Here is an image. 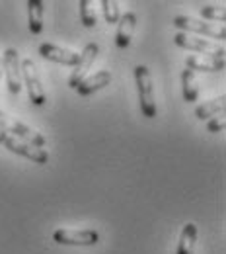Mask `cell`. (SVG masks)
Wrapping results in <instances>:
<instances>
[{"label":"cell","instance_id":"obj_1","mask_svg":"<svg viewBox=\"0 0 226 254\" xmlns=\"http://www.w3.org/2000/svg\"><path fill=\"white\" fill-rule=\"evenodd\" d=\"M135 82H136V92H138V106L144 118L152 120L156 118V100H154V86H152V76L146 64H136L135 66Z\"/></svg>","mask_w":226,"mask_h":254},{"label":"cell","instance_id":"obj_2","mask_svg":"<svg viewBox=\"0 0 226 254\" xmlns=\"http://www.w3.org/2000/svg\"><path fill=\"white\" fill-rule=\"evenodd\" d=\"M174 43L181 49H187V51H195L199 55H205V57H213V59H225L226 49L223 43H215L211 39H205V37H197V35H189V33H174Z\"/></svg>","mask_w":226,"mask_h":254},{"label":"cell","instance_id":"obj_3","mask_svg":"<svg viewBox=\"0 0 226 254\" xmlns=\"http://www.w3.org/2000/svg\"><path fill=\"white\" fill-rule=\"evenodd\" d=\"M174 28L181 30V33H197L199 35H205V37H211V39H226V28L223 24H209L205 20H197L191 16H176L174 18Z\"/></svg>","mask_w":226,"mask_h":254},{"label":"cell","instance_id":"obj_4","mask_svg":"<svg viewBox=\"0 0 226 254\" xmlns=\"http://www.w3.org/2000/svg\"><path fill=\"white\" fill-rule=\"evenodd\" d=\"M0 131L10 133V135L22 139L24 143H28V145H32V147H37V149H43L45 143H47L45 137H43L39 131L28 127L26 124H22L20 120H16V118H10V116L4 114L2 110H0Z\"/></svg>","mask_w":226,"mask_h":254},{"label":"cell","instance_id":"obj_5","mask_svg":"<svg viewBox=\"0 0 226 254\" xmlns=\"http://www.w3.org/2000/svg\"><path fill=\"white\" fill-rule=\"evenodd\" d=\"M0 145H4L14 155H20L24 159L32 160L33 164H45L49 160V153L45 149L32 147V145L24 143L22 139H18V137H14L10 133H4V131H0Z\"/></svg>","mask_w":226,"mask_h":254},{"label":"cell","instance_id":"obj_6","mask_svg":"<svg viewBox=\"0 0 226 254\" xmlns=\"http://www.w3.org/2000/svg\"><path fill=\"white\" fill-rule=\"evenodd\" d=\"M53 241L63 247H94L99 243L96 229H57Z\"/></svg>","mask_w":226,"mask_h":254},{"label":"cell","instance_id":"obj_7","mask_svg":"<svg viewBox=\"0 0 226 254\" xmlns=\"http://www.w3.org/2000/svg\"><path fill=\"white\" fill-rule=\"evenodd\" d=\"M22 82L28 88L30 102H32L33 106L41 108L47 102V94L43 90L41 78L37 74V66H35V63H33L32 59H22Z\"/></svg>","mask_w":226,"mask_h":254},{"label":"cell","instance_id":"obj_8","mask_svg":"<svg viewBox=\"0 0 226 254\" xmlns=\"http://www.w3.org/2000/svg\"><path fill=\"white\" fill-rule=\"evenodd\" d=\"M2 68H4L8 90L12 94H20V90H22V59L14 47H8L2 53Z\"/></svg>","mask_w":226,"mask_h":254},{"label":"cell","instance_id":"obj_9","mask_svg":"<svg viewBox=\"0 0 226 254\" xmlns=\"http://www.w3.org/2000/svg\"><path fill=\"white\" fill-rule=\"evenodd\" d=\"M97 53H99L97 43H88V45L84 47V51L80 53V61L76 63L74 70L70 72V78H68V86H70V88L76 90V86L88 76V70L92 68V64H94V61H96Z\"/></svg>","mask_w":226,"mask_h":254},{"label":"cell","instance_id":"obj_10","mask_svg":"<svg viewBox=\"0 0 226 254\" xmlns=\"http://www.w3.org/2000/svg\"><path fill=\"white\" fill-rule=\"evenodd\" d=\"M39 55L43 59H47V61L66 64V66H76V63L80 61V53L65 49V47H59L55 43H41L39 45Z\"/></svg>","mask_w":226,"mask_h":254},{"label":"cell","instance_id":"obj_11","mask_svg":"<svg viewBox=\"0 0 226 254\" xmlns=\"http://www.w3.org/2000/svg\"><path fill=\"white\" fill-rule=\"evenodd\" d=\"M185 68L189 70H199V72H221L226 68L225 59H213L205 55H187L185 59Z\"/></svg>","mask_w":226,"mask_h":254},{"label":"cell","instance_id":"obj_12","mask_svg":"<svg viewBox=\"0 0 226 254\" xmlns=\"http://www.w3.org/2000/svg\"><path fill=\"white\" fill-rule=\"evenodd\" d=\"M135 28H136V16L133 12H125L117 22V33H115V45L119 49H127L131 45Z\"/></svg>","mask_w":226,"mask_h":254},{"label":"cell","instance_id":"obj_13","mask_svg":"<svg viewBox=\"0 0 226 254\" xmlns=\"http://www.w3.org/2000/svg\"><path fill=\"white\" fill-rule=\"evenodd\" d=\"M109 82H111V72H109V70H97L96 74L86 76V78L76 86V92L82 96V98H86V96L94 94L97 90L105 88Z\"/></svg>","mask_w":226,"mask_h":254},{"label":"cell","instance_id":"obj_14","mask_svg":"<svg viewBox=\"0 0 226 254\" xmlns=\"http://www.w3.org/2000/svg\"><path fill=\"white\" fill-rule=\"evenodd\" d=\"M226 108V96L221 94L217 96V98H213V100H207V102H203V104H199L197 108H195V118L197 120H211V118H215V116H221L223 112H225Z\"/></svg>","mask_w":226,"mask_h":254},{"label":"cell","instance_id":"obj_15","mask_svg":"<svg viewBox=\"0 0 226 254\" xmlns=\"http://www.w3.org/2000/svg\"><path fill=\"white\" fill-rule=\"evenodd\" d=\"M195 243H197V225L185 223L181 229V235H180L176 254H195Z\"/></svg>","mask_w":226,"mask_h":254},{"label":"cell","instance_id":"obj_16","mask_svg":"<svg viewBox=\"0 0 226 254\" xmlns=\"http://www.w3.org/2000/svg\"><path fill=\"white\" fill-rule=\"evenodd\" d=\"M28 28L33 35L43 32V2L28 0Z\"/></svg>","mask_w":226,"mask_h":254},{"label":"cell","instance_id":"obj_17","mask_svg":"<svg viewBox=\"0 0 226 254\" xmlns=\"http://www.w3.org/2000/svg\"><path fill=\"white\" fill-rule=\"evenodd\" d=\"M181 94H183V100L187 104H193L199 98L197 78H195V72L189 68H183V72H181Z\"/></svg>","mask_w":226,"mask_h":254},{"label":"cell","instance_id":"obj_18","mask_svg":"<svg viewBox=\"0 0 226 254\" xmlns=\"http://www.w3.org/2000/svg\"><path fill=\"white\" fill-rule=\"evenodd\" d=\"M78 8H80V22H82V26L84 28H94L97 24L96 4L92 0H80Z\"/></svg>","mask_w":226,"mask_h":254},{"label":"cell","instance_id":"obj_19","mask_svg":"<svg viewBox=\"0 0 226 254\" xmlns=\"http://www.w3.org/2000/svg\"><path fill=\"white\" fill-rule=\"evenodd\" d=\"M203 20H213V22H226V10L223 6H217V4H203L199 8Z\"/></svg>","mask_w":226,"mask_h":254},{"label":"cell","instance_id":"obj_20","mask_svg":"<svg viewBox=\"0 0 226 254\" xmlns=\"http://www.w3.org/2000/svg\"><path fill=\"white\" fill-rule=\"evenodd\" d=\"M101 10H103V18L107 24H117L121 14H119V4L117 0H101Z\"/></svg>","mask_w":226,"mask_h":254},{"label":"cell","instance_id":"obj_21","mask_svg":"<svg viewBox=\"0 0 226 254\" xmlns=\"http://www.w3.org/2000/svg\"><path fill=\"white\" fill-rule=\"evenodd\" d=\"M226 127V118L221 114V116H215V118H211L209 122H207V131L209 133H221V131H225Z\"/></svg>","mask_w":226,"mask_h":254},{"label":"cell","instance_id":"obj_22","mask_svg":"<svg viewBox=\"0 0 226 254\" xmlns=\"http://www.w3.org/2000/svg\"><path fill=\"white\" fill-rule=\"evenodd\" d=\"M2 72H4V68H2V57H0V80H2Z\"/></svg>","mask_w":226,"mask_h":254}]
</instances>
